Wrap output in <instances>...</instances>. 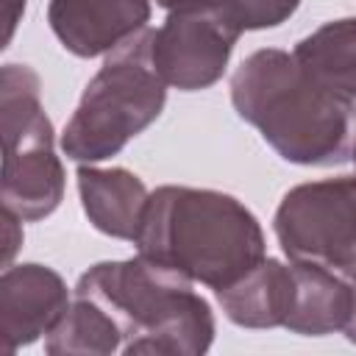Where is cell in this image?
<instances>
[{
    "label": "cell",
    "instance_id": "8992f818",
    "mask_svg": "<svg viewBox=\"0 0 356 356\" xmlns=\"http://www.w3.org/2000/svg\"><path fill=\"white\" fill-rule=\"evenodd\" d=\"M273 231L289 261L356 278V175L292 186L273 214Z\"/></svg>",
    "mask_w": 356,
    "mask_h": 356
},
{
    "label": "cell",
    "instance_id": "6da1fadb",
    "mask_svg": "<svg viewBox=\"0 0 356 356\" xmlns=\"http://www.w3.org/2000/svg\"><path fill=\"white\" fill-rule=\"evenodd\" d=\"M231 106L289 164L337 167L356 142V100L309 78L281 47L253 50L231 75Z\"/></svg>",
    "mask_w": 356,
    "mask_h": 356
},
{
    "label": "cell",
    "instance_id": "277c9868",
    "mask_svg": "<svg viewBox=\"0 0 356 356\" xmlns=\"http://www.w3.org/2000/svg\"><path fill=\"white\" fill-rule=\"evenodd\" d=\"M167 103V83L150 64L147 28L106 56L89 78L61 134V150L78 164L117 156L150 128Z\"/></svg>",
    "mask_w": 356,
    "mask_h": 356
},
{
    "label": "cell",
    "instance_id": "e0dca14e",
    "mask_svg": "<svg viewBox=\"0 0 356 356\" xmlns=\"http://www.w3.org/2000/svg\"><path fill=\"white\" fill-rule=\"evenodd\" d=\"M25 3L28 0H3V22H6V33H3V44H8L14 39V31L25 14Z\"/></svg>",
    "mask_w": 356,
    "mask_h": 356
},
{
    "label": "cell",
    "instance_id": "ffe728a7",
    "mask_svg": "<svg viewBox=\"0 0 356 356\" xmlns=\"http://www.w3.org/2000/svg\"><path fill=\"white\" fill-rule=\"evenodd\" d=\"M350 161L356 164V142H353V153H350Z\"/></svg>",
    "mask_w": 356,
    "mask_h": 356
},
{
    "label": "cell",
    "instance_id": "2e32d148",
    "mask_svg": "<svg viewBox=\"0 0 356 356\" xmlns=\"http://www.w3.org/2000/svg\"><path fill=\"white\" fill-rule=\"evenodd\" d=\"M22 222L25 220H19L14 211L3 209V267H8L22 248Z\"/></svg>",
    "mask_w": 356,
    "mask_h": 356
},
{
    "label": "cell",
    "instance_id": "5b68a950",
    "mask_svg": "<svg viewBox=\"0 0 356 356\" xmlns=\"http://www.w3.org/2000/svg\"><path fill=\"white\" fill-rule=\"evenodd\" d=\"M3 134V209L25 222L50 217L67 189V172L56 156V131L42 106L39 75L28 64L0 70Z\"/></svg>",
    "mask_w": 356,
    "mask_h": 356
},
{
    "label": "cell",
    "instance_id": "d6986e66",
    "mask_svg": "<svg viewBox=\"0 0 356 356\" xmlns=\"http://www.w3.org/2000/svg\"><path fill=\"white\" fill-rule=\"evenodd\" d=\"M195 3H209V0H156V6L172 11V8H181V6H195Z\"/></svg>",
    "mask_w": 356,
    "mask_h": 356
},
{
    "label": "cell",
    "instance_id": "4fadbf2b",
    "mask_svg": "<svg viewBox=\"0 0 356 356\" xmlns=\"http://www.w3.org/2000/svg\"><path fill=\"white\" fill-rule=\"evenodd\" d=\"M292 56L320 86L356 100V17L323 22L292 47Z\"/></svg>",
    "mask_w": 356,
    "mask_h": 356
},
{
    "label": "cell",
    "instance_id": "ba28073f",
    "mask_svg": "<svg viewBox=\"0 0 356 356\" xmlns=\"http://www.w3.org/2000/svg\"><path fill=\"white\" fill-rule=\"evenodd\" d=\"M67 281L47 264H8L0 275V348L14 353L44 337L70 306Z\"/></svg>",
    "mask_w": 356,
    "mask_h": 356
},
{
    "label": "cell",
    "instance_id": "9c48e42d",
    "mask_svg": "<svg viewBox=\"0 0 356 356\" xmlns=\"http://www.w3.org/2000/svg\"><path fill=\"white\" fill-rule=\"evenodd\" d=\"M47 22L78 58L108 56L150 22V0H50Z\"/></svg>",
    "mask_w": 356,
    "mask_h": 356
},
{
    "label": "cell",
    "instance_id": "52a82bcc",
    "mask_svg": "<svg viewBox=\"0 0 356 356\" xmlns=\"http://www.w3.org/2000/svg\"><path fill=\"white\" fill-rule=\"evenodd\" d=\"M239 36L214 0L181 6L159 28H147L150 64L167 86L200 92L222 78Z\"/></svg>",
    "mask_w": 356,
    "mask_h": 356
},
{
    "label": "cell",
    "instance_id": "5bb4252c",
    "mask_svg": "<svg viewBox=\"0 0 356 356\" xmlns=\"http://www.w3.org/2000/svg\"><path fill=\"white\" fill-rule=\"evenodd\" d=\"M44 350L50 356H111L122 350V331L103 306L75 295L44 334Z\"/></svg>",
    "mask_w": 356,
    "mask_h": 356
},
{
    "label": "cell",
    "instance_id": "ac0fdd59",
    "mask_svg": "<svg viewBox=\"0 0 356 356\" xmlns=\"http://www.w3.org/2000/svg\"><path fill=\"white\" fill-rule=\"evenodd\" d=\"M350 289H353V303H350V314H348V323L342 328L345 339L356 345V278H350Z\"/></svg>",
    "mask_w": 356,
    "mask_h": 356
},
{
    "label": "cell",
    "instance_id": "30bf717a",
    "mask_svg": "<svg viewBox=\"0 0 356 356\" xmlns=\"http://www.w3.org/2000/svg\"><path fill=\"white\" fill-rule=\"evenodd\" d=\"M75 184L81 209L89 222L111 239L134 242L150 197L145 181L125 167L81 164L75 172Z\"/></svg>",
    "mask_w": 356,
    "mask_h": 356
},
{
    "label": "cell",
    "instance_id": "9a60e30c",
    "mask_svg": "<svg viewBox=\"0 0 356 356\" xmlns=\"http://www.w3.org/2000/svg\"><path fill=\"white\" fill-rule=\"evenodd\" d=\"M214 3L239 33L278 28L300 6V0H214Z\"/></svg>",
    "mask_w": 356,
    "mask_h": 356
},
{
    "label": "cell",
    "instance_id": "7c38bea8",
    "mask_svg": "<svg viewBox=\"0 0 356 356\" xmlns=\"http://www.w3.org/2000/svg\"><path fill=\"white\" fill-rule=\"evenodd\" d=\"M289 264L295 275V300L284 328L300 337H325L342 331L353 303L350 281L312 261Z\"/></svg>",
    "mask_w": 356,
    "mask_h": 356
},
{
    "label": "cell",
    "instance_id": "8fae6325",
    "mask_svg": "<svg viewBox=\"0 0 356 356\" xmlns=\"http://www.w3.org/2000/svg\"><path fill=\"white\" fill-rule=\"evenodd\" d=\"M214 295L225 317L239 328H284L295 300L292 264L264 256L245 275L214 289Z\"/></svg>",
    "mask_w": 356,
    "mask_h": 356
},
{
    "label": "cell",
    "instance_id": "7a4b0ae2",
    "mask_svg": "<svg viewBox=\"0 0 356 356\" xmlns=\"http://www.w3.org/2000/svg\"><path fill=\"white\" fill-rule=\"evenodd\" d=\"M134 245L209 289L228 286L267 256L261 222L239 197L178 184L150 192Z\"/></svg>",
    "mask_w": 356,
    "mask_h": 356
},
{
    "label": "cell",
    "instance_id": "3957f363",
    "mask_svg": "<svg viewBox=\"0 0 356 356\" xmlns=\"http://www.w3.org/2000/svg\"><path fill=\"white\" fill-rule=\"evenodd\" d=\"M72 292L111 314L125 356H200L214 342V312L195 281L139 253L92 264Z\"/></svg>",
    "mask_w": 356,
    "mask_h": 356
}]
</instances>
